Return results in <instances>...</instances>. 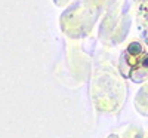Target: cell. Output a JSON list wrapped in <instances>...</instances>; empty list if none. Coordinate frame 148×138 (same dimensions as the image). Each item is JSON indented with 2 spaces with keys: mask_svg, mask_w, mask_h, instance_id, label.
I'll return each mask as SVG.
<instances>
[{
  "mask_svg": "<svg viewBox=\"0 0 148 138\" xmlns=\"http://www.w3.org/2000/svg\"><path fill=\"white\" fill-rule=\"evenodd\" d=\"M121 73L123 76L130 77L133 82H142L148 77V52L141 43H130L123 54Z\"/></svg>",
  "mask_w": 148,
  "mask_h": 138,
  "instance_id": "cell-1",
  "label": "cell"
},
{
  "mask_svg": "<svg viewBox=\"0 0 148 138\" xmlns=\"http://www.w3.org/2000/svg\"><path fill=\"white\" fill-rule=\"evenodd\" d=\"M108 138H119V137H117V135H110Z\"/></svg>",
  "mask_w": 148,
  "mask_h": 138,
  "instance_id": "cell-2",
  "label": "cell"
},
{
  "mask_svg": "<svg viewBox=\"0 0 148 138\" xmlns=\"http://www.w3.org/2000/svg\"><path fill=\"white\" fill-rule=\"evenodd\" d=\"M147 19H148V12H147Z\"/></svg>",
  "mask_w": 148,
  "mask_h": 138,
  "instance_id": "cell-3",
  "label": "cell"
}]
</instances>
